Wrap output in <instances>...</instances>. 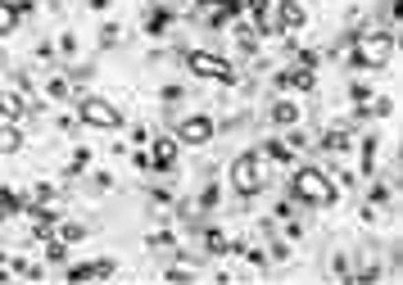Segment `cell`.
<instances>
[{
    "label": "cell",
    "instance_id": "cell-1",
    "mask_svg": "<svg viewBox=\"0 0 403 285\" xmlns=\"http://www.w3.org/2000/svg\"><path fill=\"white\" fill-rule=\"evenodd\" d=\"M268 172H272L268 150H250V154H240L236 163H231V186L250 199V195H259V190L268 186Z\"/></svg>",
    "mask_w": 403,
    "mask_h": 285
},
{
    "label": "cell",
    "instance_id": "cell-2",
    "mask_svg": "<svg viewBox=\"0 0 403 285\" xmlns=\"http://www.w3.org/2000/svg\"><path fill=\"white\" fill-rule=\"evenodd\" d=\"M294 199H304V204H317V209H327V204H336L340 199V186L331 181L327 172H317V168H299L294 172Z\"/></svg>",
    "mask_w": 403,
    "mask_h": 285
},
{
    "label": "cell",
    "instance_id": "cell-3",
    "mask_svg": "<svg viewBox=\"0 0 403 285\" xmlns=\"http://www.w3.org/2000/svg\"><path fill=\"white\" fill-rule=\"evenodd\" d=\"M390 55H394V32L390 27H385V32H367V36H358V41L349 45V64L353 68H381Z\"/></svg>",
    "mask_w": 403,
    "mask_h": 285
},
{
    "label": "cell",
    "instance_id": "cell-4",
    "mask_svg": "<svg viewBox=\"0 0 403 285\" xmlns=\"http://www.w3.org/2000/svg\"><path fill=\"white\" fill-rule=\"evenodd\" d=\"M186 68H190L195 77H213V82H222V87H236L240 82V73L231 68V59L213 55V50H190V55H186Z\"/></svg>",
    "mask_w": 403,
    "mask_h": 285
},
{
    "label": "cell",
    "instance_id": "cell-5",
    "mask_svg": "<svg viewBox=\"0 0 403 285\" xmlns=\"http://www.w3.org/2000/svg\"><path fill=\"white\" fill-rule=\"evenodd\" d=\"M77 118L87 122V127H100V132H122V127H127V118L113 109L109 100H96V95H87L77 104Z\"/></svg>",
    "mask_w": 403,
    "mask_h": 285
},
{
    "label": "cell",
    "instance_id": "cell-6",
    "mask_svg": "<svg viewBox=\"0 0 403 285\" xmlns=\"http://www.w3.org/2000/svg\"><path fill=\"white\" fill-rule=\"evenodd\" d=\"M213 136H218V122L208 118V113H190V118L177 127V141H182L186 150H204Z\"/></svg>",
    "mask_w": 403,
    "mask_h": 285
},
{
    "label": "cell",
    "instance_id": "cell-7",
    "mask_svg": "<svg viewBox=\"0 0 403 285\" xmlns=\"http://www.w3.org/2000/svg\"><path fill=\"white\" fill-rule=\"evenodd\" d=\"M177 150H182V141H177V136H168V132H164V136H154V145H150V163L168 172V168L177 163Z\"/></svg>",
    "mask_w": 403,
    "mask_h": 285
},
{
    "label": "cell",
    "instance_id": "cell-8",
    "mask_svg": "<svg viewBox=\"0 0 403 285\" xmlns=\"http://www.w3.org/2000/svg\"><path fill=\"white\" fill-rule=\"evenodd\" d=\"M276 23H281V32H294V27L308 23V10L299 0H281V5H276Z\"/></svg>",
    "mask_w": 403,
    "mask_h": 285
},
{
    "label": "cell",
    "instance_id": "cell-9",
    "mask_svg": "<svg viewBox=\"0 0 403 285\" xmlns=\"http://www.w3.org/2000/svg\"><path fill=\"white\" fill-rule=\"evenodd\" d=\"M28 109H32V104L23 100V91H19V95H14V91H0V118H5V122H19Z\"/></svg>",
    "mask_w": 403,
    "mask_h": 285
},
{
    "label": "cell",
    "instance_id": "cell-10",
    "mask_svg": "<svg viewBox=\"0 0 403 285\" xmlns=\"http://www.w3.org/2000/svg\"><path fill=\"white\" fill-rule=\"evenodd\" d=\"M272 122L276 127H294V122H299V104H294V100H276L272 104Z\"/></svg>",
    "mask_w": 403,
    "mask_h": 285
},
{
    "label": "cell",
    "instance_id": "cell-11",
    "mask_svg": "<svg viewBox=\"0 0 403 285\" xmlns=\"http://www.w3.org/2000/svg\"><path fill=\"white\" fill-rule=\"evenodd\" d=\"M50 267H59V263H68V240H59V236H45V253H41Z\"/></svg>",
    "mask_w": 403,
    "mask_h": 285
},
{
    "label": "cell",
    "instance_id": "cell-12",
    "mask_svg": "<svg viewBox=\"0 0 403 285\" xmlns=\"http://www.w3.org/2000/svg\"><path fill=\"white\" fill-rule=\"evenodd\" d=\"M349 145H353V141H349L345 127H331V132L322 136V150H327V154H349Z\"/></svg>",
    "mask_w": 403,
    "mask_h": 285
},
{
    "label": "cell",
    "instance_id": "cell-13",
    "mask_svg": "<svg viewBox=\"0 0 403 285\" xmlns=\"http://www.w3.org/2000/svg\"><path fill=\"white\" fill-rule=\"evenodd\" d=\"M19 150H23V132L14 122H5V127H0V154H19Z\"/></svg>",
    "mask_w": 403,
    "mask_h": 285
},
{
    "label": "cell",
    "instance_id": "cell-14",
    "mask_svg": "<svg viewBox=\"0 0 403 285\" xmlns=\"http://www.w3.org/2000/svg\"><path fill=\"white\" fill-rule=\"evenodd\" d=\"M55 236L73 244V240H87V236H91V227H87V222H59V227H55Z\"/></svg>",
    "mask_w": 403,
    "mask_h": 285
},
{
    "label": "cell",
    "instance_id": "cell-15",
    "mask_svg": "<svg viewBox=\"0 0 403 285\" xmlns=\"http://www.w3.org/2000/svg\"><path fill=\"white\" fill-rule=\"evenodd\" d=\"M14 27H19V5H10V0H0V36H10Z\"/></svg>",
    "mask_w": 403,
    "mask_h": 285
},
{
    "label": "cell",
    "instance_id": "cell-16",
    "mask_svg": "<svg viewBox=\"0 0 403 285\" xmlns=\"http://www.w3.org/2000/svg\"><path fill=\"white\" fill-rule=\"evenodd\" d=\"M164 281H199V267H190V263H173V267H164Z\"/></svg>",
    "mask_w": 403,
    "mask_h": 285
},
{
    "label": "cell",
    "instance_id": "cell-17",
    "mask_svg": "<svg viewBox=\"0 0 403 285\" xmlns=\"http://www.w3.org/2000/svg\"><path fill=\"white\" fill-rule=\"evenodd\" d=\"M376 150H381V141H376V136H367V141H362V176L376 172Z\"/></svg>",
    "mask_w": 403,
    "mask_h": 285
},
{
    "label": "cell",
    "instance_id": "cell-18",
    "mask_svg": "<svg viewBox=\"0 0 403 285\" xmlns=\"http://www.w3.org/2000/svg\"><path fill=\"white\" fill-rule=\"evenodd\" d=\"M168 23H173V14L154 5V10H150V19H145V32H150V36H159V32H164V27H168Z\"/></svg>",
    "mask_w": 403,
    "mask_h": 285
},
{
    "label": "cell",
    "instance_id": "cell-19",
    "mask_svg": "<svg viewBox=\"0 0 403 285\" xmlns=\"http://www.w3.org/2000/svg\"><path fill=\"white\" fill-rule=\"evenodd\" d=\"M45 95H50V100H68V95H73V82H64V77H50V82H45Z\"/></svg>",
    "mask_w": 403,
    "mask_h": 285
},
{
    "label": "cell",
    "instance_id": "cell-20",
    "mask_svg": "<svg viewBox=\"0 0 403 285\" xmlns=\"http://www.w3.org/2000/svg\"><path fill=\"white\" fill-rule=\"evenodd\" d=\"M218 199H222L218 186H204V190H199V209H218Z\"/></svg>",
    "mask_w": 403,
    "mask_h": 285
},
{
    "label": "cell",
    "instance_id": "cell-21",
    "mask_svg": "<svg viewBox=\"0 0 403 285\" xmlns=\"http://www.w3.org/2000/svg\"><path fill=\"white\" fill-rule=\"evenodd\" d=\"M59 55H64V59H73V55H77V36H73V32L59 36Z\"/></svg>",
    "mask_w": 403,
    "mask_h": 285
},
{
    "label": "cell",
    "instance_id": "cell-22",
    "mask_svg": "<svg viewBox=\"0 0 403 285\" xmlns=\"http://www.w3.org/2000/svg\"><path fill=\"white\" fill-rule=\"evenodd\" d=\"M371 204H390V186L376 181V186H371Z\"/></svg>",
    "mask_w": 403,
    "mask_h": 285
},
{
    "label": "cell",
    "instance_id": "cell-23",
    "mask_svg": "<svg viewBox=\"0 0 403 285\" xmlns=\"http://www.w3.org/2000/svg\"><path fill=\"white\" fill-rule=\"evenodd\" d=\"M109 5H113V0H91V10H96V14H100V10H109Z\"/></svg>",
    "mask_w": 403,
    "mask_h": 285
}]
</instances>
